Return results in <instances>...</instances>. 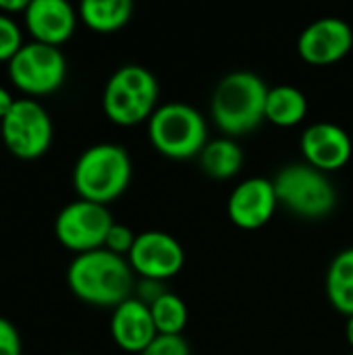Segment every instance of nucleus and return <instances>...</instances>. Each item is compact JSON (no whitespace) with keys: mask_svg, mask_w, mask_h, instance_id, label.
<instances>
[{"mask_svg":"<svg viewBox=\"0 0 353 355\" xmlns=\"http://www.w3.org/2000/svg\"><path fill=\"white\" fill-rule=\"evenodd\" d=\"M135 272L129 260L104 248L77 254L67 268V285L73 295L89 306L117 308L135 291Z\"/></svg>","mask_w":353,"mask_h":355,"instance_id":"f257e3e1","label":"nucleus"},{"mask_svg":"<svg viewBox=\"0 0 353 355\" xmlns=\"http://www.w3.org/2000/svg\"><path fill=\"white\" fill-rule=\"evenodd\" d=\"M268 83L252 71H233L218 79L210 96V116L227 137H243L264 121Z\"/></svg>","mask_w":353,"mask_h":355,"instance_id":"f03ea898","label":"nucleus"},{"mask_svg":"<svg viewBox=\"0 0 353 355\" xmlns=\"http://www.w3.org/2000/svg\"><path fill=\"white\" fill-rule=\"evenodd\" d=\"M133 177L129 152L119 144H94L73 166V185L81 200L108 206L119 200Z\"/></svg>","mask_w":353,"mask_h":355,"instance_id":"7ed1b4c3","label":"nucleus"},{"mask_svg":"<svg viewBox=\"0 0 353 355\" xmlns=\"http://www.w3.org/2000/svg\"><path fill=\"white\" fill-rule=\"evenodd\" d=\"M160 85L156 75L141 64L119 67L104 85L102 108L104 114L121 127L148 123L160 106Z\"/></svg>","mask_w":353,"mask_h":355,"instance_id":"20e7f679","label":"nucleus"},{"mask_svg":"<svg viewBox=\"0 0 353 355\" xmlns=\"http://www.w3.org/2000/svg\"><path fill=\"white\" fill-rule=\"evenodd\" d=\"M148 137L154 150L171 160L198 158L210 141L208 123L202 112L177 100L154 110L148 121Z\"/></svg>","mask_w":353,"mask_h":355,"instance_id":"39448f33","label":"nucleus"},{"mask_svg":"<svg viewBox=\"0 0 353 355\" xmlns=\"http://www.w3.org/2000/svg\"><path fill=\"white\" fill-rule=\"evenodd\" d=\"M279 206L306 220L327 218L337 206V187L331 177L306 162H291L283 166L275 179Z\"/></svg>","mask_w":353,"mask_h":355,"instance_id":"423d86ee","label":"nucleus"},{"mask_svg":"<svg viewBox=\"0 0 353 355\" xmlns=\"http://www.w3.org/2000/svg\"><path fill=\"white\" fill-rule=\"evenodd\" d=\"M8 77L29 96H46L64 83L67 58L58 46L31 40L8 60Z\"/></svg>","mask_w":353,"mask_h":355,"instance_id":"0eeeda50","label":"nucleus"},{"mask_svg":"<svg viewBox=\"0 0 353 355\" xmlns=\"http://www.w3.org/2000/svg\"><path fill=\"white\" fill-rule=\"evenodd\" d=\"M0 133L10 154L33 160L44 156L52 144V121L37 100L21 98L0 121Z\"/></svg>","mask_w":353,"mask_h":355,"instance_id":"6e6552de","label":"nucleus"},{"mask_svg":"<svg viewBox=\"0 0 353 355\" xmlns=\"http://www.w3.org/2000/svg\"><path fill=\"white\" fill-rule=\"evenodd\" d=\"M112 225H114V218L108 206L79 198L67 204L56 214L54 235L67 250L75 252L77 256V254L104 248L106 235Z\"/></svg>","mask_w":353,"mask_h":355,"instance_id":"1a4fd4ad","label":"nucleus"},{"mask_svg":"<svg viewBox=\"0 0 353 355\" xmlns=\"http://www.w3.org/2000/svg\"><path fill=\"white\" fill-rule=\"evenodd\" d=\"M127 260L137 279L169 283L185 266V250L175 235L152 229L137 233Z\"/></svg>","mask_w":353,"mask_h":355,"instance_id":"9d476101","label":"nucleus"},{"mask_svg":"<svg viewBox=\"0 0 353 355\" xmlns=\"http://www.w3.org/2000/svg\"><path fill=\"white\" fill-rule=\"evenodd\" d=\"M353 48V27L341 17H320L306 25L298 37V54L314 67L343 60Z\"/></svg>","mask_w":353,"mask_h":355,"instance_id":"9b49d317","label":"nucleus"},{"mask_svg":"<svg viewBox=\"0 0 353 355\" xmlns=\"http://www.w3.org/2000/svg\"><path fill=\"white\" fill-rule=\"evenodd\" d=\"M277 208L275 183L266 177H248L239 181L227 198V216L243 231H256L268 225Z\"/></svg>","mask_w":353,"mask_h":355,"instance_id":"f8f14e48","label":"nucleus"},{"mask_svg":"<svg viewBox=\"0 0 353 355\" xmlns=\"http://www.w3.org/2000/svg\"><path fill=\"white\" fill-rule=\"evenodd\" d=\"M300 150L306 164L331 175L347 166L353 156V141L341 125L318 121L302 131Z\"/></svg>","mask_w":353,"mask_h":355,"instance_id":"ddd939ff","label":"nucleus"},{"mask_svg":"<svg viewBox=\"0 0 353 355\" xmlns=\"http://www.w3.org/2000/svg\"><path fill=\"white\" fill-rule=\"evenodd\" d=\"M23 19L35 42L60 46L73 35L79 12L67 0H29Z\"/></svg>","mask_w":353,"mask_h":355,"instance_id":"4468645a","label":"nucleus"},{"mask_svg":"<svg viewBox=\"0 0 353 355\" xmlns=\"http://www.w3.org/2000/svg\"><path fill=\"white\" fill-rule=\"evenodd\" d=\"M110 337L119 349L127 354H141L158 337L150 306L137 297H129L117 306L110 316Z\"/></svg>","mask_w":353,"mask_h":355,"instance_id":"2eb2a0df","label":"nucleus"},{"mask_svg":"<svg viewBox=\"0 0 353 355\" xmlns=\"http://www.w3.org/2000/svg\"><path fill=\"white\" fill-rule=\"evenodd\" d=\"M202 171L214 179V181H229L235 175H239V171L243 168V150L237 144V139L221 135L216 139H210L202 154L198 156Z\"/></svg>","mask_w":353,"mask_h":355,"instance_id":"dca6fc26","label":"nucleus"},{"mask_svg":"<svg viewBox=\"0 0 353 355\" xmlns=\"http://www.w3.org/2000/svg\"><path fill=\"white\" fill-rule=\"evenodd\" d=\"M308 96L291 85V83H279L268 89L266 98V121L275 127H295L308 116Z\"/></svg>","mask_w":353,"mask_h":355,"instance_id":"f3484780","label":"nucleus"},{"mask_svg":"<svg viewBox=\"0 0 353 355\" xmlns=\"http://www.w3.org/2000/svg\"><path fill=\"white\" fill-rule=\"evenodd\" d=\"M329 304L343 316H353V248H345L331 260L325 279Z\"/></svg>","mask_w":353,"mask_h":355,"instance_id":"a211bd4d","label":"nucleus"},{"mask_svg":"<svg viewBox=\"0 0 353 355\" xmlns=\"http://www.w3.org/2000/svg\"><path fill=\"white\" fill-rule=\"evenodd\" d=\"M79 19L94 31L112 33L125 27L133 15L131 0H83L77 8Z\"/></svg>","mask_w":353,"mask_h":355,"instance_id":"6ab92c4d","label":"nucleus"},{"mask_svg":"<svg viewBox=\"0 0 353 355\" xmlns=\"http://www.w3.org/2000/svg\"><path fill=\"white\" fill-rule=\"evenodd\" d=\"M158 335H183L189 322V310L183 297L169 291L150 306Z\"/></svg>","mask_w":353,"mask_h":355,"instance_id":"aec40b11","label":"nucleus"},{"mask_svg":"<svg viewBox=\"0 0 353 355\" xmlns=\"http://www.w3.org/2000/svg\"><path fill=\"white\" fill-rule=\"evenodd\" d=\"M23 46V35L19 25L10 15L0 12V60H10Z\"/></svg>","mask_w":353,"mask_h":355,"instance_id":"412c9836","label":"nucleus"},{"mask_svg":"<svg viewBox=\"0 0 353 355\" xmlns=\"http://www.w3.org/2000/svg\"><path fill=\"white\" fill-rule=\"evenodd\" d=\"M135 239H137V233L131 227H127L123 223H114L110 227L108 235H106L104 250H108V252H112L117 256L127 258L129 252H131V248H133V243H135Z\"/></svg>","mask_w":353,"mask_h":355,"instance_id":"4be33fe9","label":"nucleus"},{"mask_svg":"<svg viewBox=\"0 0 353 355\" xmlns=\"http://www.w3.org/2000/svg\"><path fill=\"white\" fill-rule=\"evenodd\" d=\"M139 355H191L183 335H158Z\"/></svg>","mask_w":353,"mask_h":355,"instance_id":"5701e85b","label":"nucleus"},{"mask_svg":"<svg viewBox=\"0 0 353 355\" xmlns=\"http://www.w3.org/2000/svg\"><path fill=\"white\" fill-rule=\"evenodd\" d=\"M171 289L166 287L164 281H154V279H137L135 283V291L133 297H137L139 302H144L146 306H152L154 302H158L164 293H169Z\"/></svg>","mask_w":353,"mask_h":355,"instance_id":"b1692460","label":"nucleus"},{"mask_svg":"<svg viewBox=\"0 0 353 355\" xmlns=\"http://www.w3.org/2000/svg\"><path fill=\"white\" fill-rule=\"evenodd\" d=\"M0 355H23L21 354V337L10 320L0 316Z\"/></svg>","mask_w":353,"mask_h":355,"instance_id":"393cba45","label":"nucleus"},{"mask_svg":"<svg viewBox=\"0 0 353 355\" xmlns=\"http://www.w3.org/2000/svg\"><path fill=\"white\" fill-rule=\"evenodd\" d=\"M29 6V0H0V12L12 15V12H25Z\"/></svg>","mask_w":353,"mask_h":355,"instance_id":"a878e982","label":"nucleus"},{"mask_svg":"<svg viewBox=\"0 0 353 355\" xmlns=\"http://www.w3.org/2000/svg\"><path fill=\"white\" fill-rule=\"evenodd\" d=\"M12 104H15L12 94H10L6 87H2V85H0V121L8 114V110L12 108Z\"/></svg>","mask_w":353,"mask_h":355,"instance_id":"bb28decb","label":"nucleus"},{"mask_svg":"<svg viewBox=\"0 0 353 355\" xmlns=\"http://www.w3.org/2000/svg\"><path fill=\"white\" fill-rule=\"evenodd\" d=\"M345 339H347V343H350L353 354V316H350L347 322H345Z\"/></svg>","mask_w":353,"mask_h":355,"instance_id":"cd10ccee","label":"nucleus"},{"mask_svg":"<svg viewBox=\"0 0 353 355\" xmlns=\"http://www.w3.org/2000/svg\"><path fill=\"white\" fill-rule=\"evenodd\" d=\"M67 355H77V354H67Z\"/></svg>","mask_w":353,"mask_h":355,"instance_id":"c85d7f7f","label":"nucleus"},{"mask_svg":"<svg viewBox=\"0 0 353 355\" xmlns=\"http://www.w3.org/2000/svg\"><path fill=\"white\" fill-rule=\"evenodd\" d=\"M352 355H353V354H352Z\"/></svg>","mask_w":353,"mask_h":355,"instance_id":"c756f323","label":"nucleus"}]
</instances>
